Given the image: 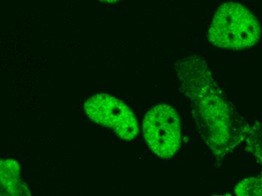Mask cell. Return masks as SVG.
I'll return each mask as SVG.
<instances>
[{
	"instance_id": "6da1fadb",
	"label": "cell",
	"mask_w": 262,
	"mask_h": 196,
	"mask_svg": "<svg viewBox=\"0 0 262 196\" xmlns=\"http://www.w3.org/2000/svg\"><path fill=\"white\" fill-rule=\"evenodd\" d=\"M189 99L200 134L215 156L223 157L241 139L239 121L201 57H184L176 64Z\"/></svg>"
},
{
	"instance_id": "52a82bcc",
	"label": "cell",
	"mask_w": 262,
	"mask_h": 196,
	"mask_svg": "<svg viewBox=\"0 0 262 196\" xmlns=\"http://www.w3.org/2000/svg\"><path fill=\"white\" fill-rule=\"evenodd\" d=\"M100 2L103 3H108V4H114V3H118L120 0H100Z\"/></svg>"
},
{
	"instance_id": "8992f818",
	"label": "cell",
	"mask_w": 262,
	"mask_h": 196,
	"mask_svg": "<svg viewBox=\"0 0 262 196\" xmlns=\"http://www.w3.org/2000/svg\"><path fill=\"white\" fill-rule=\"evenodd\" d=\"M248 140L252 153L256 155L262 162V126L254 127Z\"/></svg>"
},
{
	"instance_id": "7a4b0ae2",
	"label": "cell",
	"mask_w": 262,
	"mask_h": 196,
	"mask_svg": "<svg viewBox=\"0 0 262 196\" xmlns=\"http://www.w3.org/2000/svg\"><path fill=\"white\" fill-rule=\"evenodd\" d=\"M259 21L247 7L236 3H225L214 15L209 39L218 48L243 50L259 41Z\"/></svg>"
},
{
	"instance_id": "277c9868",
	"label": "cell",
	"mask_w": 262,
	"mask_h": 196,
	"mask_svg": "<svg viewBox=\"0 0 262 196\" xmlns=\"http://www.w3.org/2000/svg\"><path fill=\"white\" fill-rule=\"evenodd\" d=\"M84 110L89 119L113 129L121 139L131 140L138 135L134 113L119 99L106 94L94 95L84 103Z\"/></svg>"
},
{
	"instance_id": "3957f363",
	"label": "cell",
	"mask_w": 262,
	"mask_h": 196,
	"mask_svg": "<svg viewBox=\"0 0 262 196\" xmlns=\"http://www.w3.org/2000/svg\"><path fill=\"white\" fill-rule=\"evenodd\" d=\"M143 132L145 141L158 157L170 159L181 146L180 118L170 105H157L146 113Z\"/></svg>"
},
{
	"instance_id": "5b68a950",
	"label": "cell",
	"mask_w": 262,
	"mask_h": 196,
	"mask_svg": "<svg viewBox=\"0 0 262 196\" xmlns=\"http://www.w3.org/2000/svg\"><path fill=\"white\" fill-rule=\"evenodd\" d=\"M1 195H30L28 186L20 177V165L13 159L1 160Z\"/></svg>"
}]
</instances>
